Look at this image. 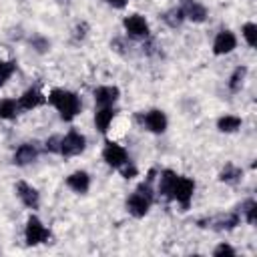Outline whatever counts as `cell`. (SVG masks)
<instances>
[{"label": "cell", "instance_id": "6da1fadb", "mask_svg": "<svg viewBox=\"0 0 257 257\" xmlns=\"http://www.w3.org/2000/svg\"><path fill=\"white\" fill-rule=\"evenodd\" d=\"M46 100L58 110L62 120H72L78 112H80V98L64 88H52L46 96Z\"/></svg>", "mask_w": 257, "mask_h": 257}, {"label": "cell", "instance_id": "7a4b0ae2", "mask_svg": "<svg viewBox=\"0 0 257 257\" xmlns=\"http://www.w3.org/2000/svg\"><path fill=\"white\" fill-rule=\"evenodd\" d=\"M151 203H153V189H151V179H147V183L139 185L135 189V193L126 199V211L133 217L141 219V217H145L149 213Z\"/></svg>", "mask_w": 257, "mask_h": 257}, {"label": "cell", "instance_id": "3957f363", "mask_svg": "<svg viewBox=\"0 0 257 257\" xmlns=\"http://www.w3.org/2000/svg\"><path fill=\"white\" fill-rule=\"evenodd\" d=\"M193 193H195V181H193V179H189V177L177 175V179H175V183H173V189H171L169 199L177 201V203L183 207V211H185V209H189V205H191Z\"/></svg>", "mask_w": 257, "mask_h": 257}, {"label": "cell", "instance_id": "277c9868", "mask_svg": "<svg viewBox=\"0 0 257 257\" xmlns=\"http://www.w3.org/2000/svg\"><path fill=\"white\" fill-rule=\"evenodd\" d=\"M86 149V139L78 131H68L64 137H60V155L64 157H74L80 155Z\"/></svg>", "mask_w": 257, "mask_h": 257}, {"label": "cell", "instance_id": "5b68a950", "mask_svg": "<svg viewBox=\"0 0 257 257\" xmlns=\"http://www.w3.org/2000/svg\"><path fill=\"white\" fill-rule=\"evenodd\" d=\"M50 237V231L42 225V221L34 215L28 217L26 221V229H24V239L28 245H40V243H46Z\"/></svg>", "mask_w": 257, "mask_h": 257}, {"label": "cell", "instance_id": "8992f818", "mask_svg": "<svg viewBox=\"0 0 257 257\" xmlns=\"http://www.w3.org/2000/svg\"><path fill=\"white\" fill-rule=\"evenodd\" d=\"M102 159H104V163H106L108 167L120 169V167L128 161V153H126L124 147H120V145L108 141V143L104 145V149H102Z\"/></svg>", "mask_w": 257, "mask_h": 257}, {"label": "cell", "instance_id": "52a82bcc", "mask_svg": "<svg viewBox=\"0 0 257 257\" xmlns=\"http://www.w3.org/2000/svg\"><path fill=\"white\" fill-rule=\"evenodd\" d=\"M141 122L147 126V131H151L155 135H163L167 131V114L159 108H153V110L145 112L141 116Z\"/></svg>", "mask_w": 257, "mask_h": 257}, {"label": "cell", "instance_id": "ba28073f", "mask_svg": "<svg viewBox=\"0 0 257 257\" xmlns=\"http://www.w3.org/2000/svg\"><path fill=\"white\" fill-rule=\"evenodd\" d=\"M122 26H124L126 34L133 36V38H145V36H149V22H147L145 16H141V14H131V16H126V18L122 20Z\"/></svg>", "mask_w": 257, "mask_h": 257}, {"label": "cell", "instance_id": "9c48e42d", "mask_svg": "<svg viewBox=\"0 0 257 257\" xmlns=\"http://www.w3.org/2000/svg\"><path fill=\"white\" fill-rule=\"evenodd\" d=\"M237 48V36L231 32V30H221L215 40H213V52L217 56H223V54H229Z\"/></svg>", "mask_w": 257, "mask_h": 257}, {"label": "cell", "instance_id": "30bf717a", "mask_svg": "<svg viewBox=\"0 0 257 257\" xmlns=\"http://www.w3.org/2000/svg\"><path fill=\"white\" fill-rule=\"evenodd\" d=\"M38 159V147L36 143H22L14 153V165L26 167Z\"/></svg>", "mask_w": 257, "mask_h": 257}, {"label": "cell", "instance_id": "8fae6325", "mask_svg": "<svg viewBox=\"0 0 257 257\" xmlns=\"http://www.w3.org/2000/svg\"><path fill=\"white\" fill-rule=\"evenodd\" d=\"M16 195H18V199H20L28 209H36V207L40 205V195H38V191H36L32 185L24 183V181L16 183Z\"/></svg>", "mask_w": 257, "mask_h": 257}, {"label": "cell", "instance_id": "7c38bea8", "mask_svg": "<svg viewBox=\"0 0 257 257\" xmlns=\"http://www.w3.org/2000/svg\"><path fill=\"white\" fill-rule=\"evenodd\" d=\"M66 187L78 195H84L90 189V175L86 171H74L66 177Z\"/></svg>", "mask_w": 257, "mask_h": 257}, {"label": "cell", "instance_id": "4fadbf2b", "mask_svg": "<svg viewBox=\"0 0 257 257\" xmlns=\"http://www.w3.org/2000/svg\"><path fill=\"white\" fill-rule=\"evenodd\" d=\"M44 100H46V96H44L38 88H28V90H24V92L20 94L18 106H20L22 110H32V108L40 106Z\"/></svg>", "mask_w": 257, "mask_h": 257}, {"label": "cell", "instance_id": "5bb4252c", "mask_svg": "<svg viewBox=\"0 0 257 257\" xmlns=\"http://www.w3.org/2000/svg\"><path fill=\"white\" fill-rule=\"evenodd\" d=\"M118 94L116 86H98L94 88V102L96 106H112L118 100Z\"/></svg>", "mask_w": 257, "mask_h": 257}, {"label": "cell", "instance_id": "9a60e30c", "mask_svg": "<svg viewBox=\"0 0 257 257\" xmlns=\"http://www.w3.org/2000/svg\"><path fill=\"white\" fill-rule=\"evenodd\" d=\"M114 114H116L114 106H98V110L94 112V126H96V131L104 135L108 131Z\"/></svg>", "mask_w": 257, "mask_h": 257}, {"label": "cell", "instance_id": "2e32d148", "mask_svg": "<svg viewBox=\"0 0 257 257\" xmlns=\"http://www.w3.org/2000/svg\"><path fill=\"white\" fill-rule=\"evenodd\" d=\"M185 12V18L193 20V22H203L207 18V8L203 4H199L197 0H187L185 6H181Z\"/></svg>", "mask_w": 257, "mask_h": 257}, {"label": "cell", "instance_id": "e0dca14e", "mask_svg": "<svg viewBox=\"0 0 257 257\" xmlns=\"http://www.w3.org/2000/svg\"><path fill=\"white\" fill-rule=\"evenodd\" d=\"M241 124H243V120L237 114H225V116H221L217 120V128L221 133H235V131L241 128Z\"/></svg>", "mask_w": 257, "mask_h": 257}, {"label": "cell", "instance_id": "ac0fdd59", "mask_svg": "<svg viewBox=\"0 0 257 257\" xmlns=\"http://www.w3.org/2000/svg\"><path fill=\"white\" fill-rule=\"evenodd\" d=\"M175 179H177V173H175V171H171V169H165V171L161 173V177H159V193H161L163 197H167V199H169Z\"/></svg>", "mask_w": 257, "mask_h": 257}, {"label": "cell", "instance_id": "d6986e66", "mask_svg": "<svg viewBox=\"0 0 257 257\" xmlns=\"http://www.w3.org/2000/svg\"><path fill=\"white\" fill-rule=\"evenodd\" d=\"M18 110H20L18 100H14V98H2L0 100V118L12 120V118H16Z\"/></svg>", "mask_w": 257, "mask_h": 257}, {"label": "cell", "instance_id": "ffe728a7", "mask_svg": "<svg viewBox=\"0 0 257 257\" xmlns=\"http://www.w3.org/2000/svg\"><path fill=\"white\" fill-rule=\"evenodd\" d=\"M241 177H243V171L239 167H235L233 163H227L225 169L219 175V181H223V183H237Z\"/></svg>", "mask_w": 257, "mask_h": 257}, {"label": "cell", "instance_id": "44dd1931", "mask_svg": "<svg viewBox=\"0 0 257 257\" xmlns=\"http://www.w3.org/2000/svg\"><path fill=\"white\" fill-rule=\"evenodd\" d=\"M245 76H247V68H245V66H237V68L233 70L231 78H229V88H231L233 92L239 90L241 84H243V80H245Z\"/></svg>", "mask_w": 257, "mask_h": 257}, {"label": "cell", "instance_id": "7402d4cb", "mask_svg": "<svg viewBox=\"0 0 257 257\" xmlns=\"http://www.w3.org/2000/svg\"><path fill=\"white\" fill-rule=\"evenodd\" d=\"M241 32H243V38H245V42H247L251 48H255V44H257V24H253V22H247V24H243Z\"/></svg>", "mask_w": 257, "mask_h": 257}, {"label": "cell", "instance_id": "603a6c76", "mask_svg": "<svg viewBox=\"0 0 257 257\" xmlns=\"http://www.w3.org/2000/svg\"><path fill=\"white\" fill-rule=\"evenodd\" d=\"M241 213L245 215V221H247L249 225H253L255 219H257V203H255L253 199H247V201L243 203V207H241Z\"/></svg>", "mask_w": 257, "mask_h": 257}, {"label": "cell", "instance_id": "cb8c5ba5", "mask_svg": "<svg viewBox=\"0 0 257 257\" xmlns=\"http://www.w3.org/2000/svg\"><path fill=\"white\" fill-rule=\"evenodd\" d=\"M163 20L169 24V26H179L183 20H185V12H183V8H173V10H169L165 16H163Z\"/></svg>", "mask_w": 257, "mask_h": 257}, {"label": "cell", "instance_id": "d4e9b609", "mask_svg": "<svg viewBox=\"0 0 257 257\" xmlns=\"http://www.w3.org/2000/svg\"><path fill=\"white\" fill-rule=\"evenodd\" d=\"M14 70H16V62H12V60H0V86L6 84V80L14 74Z\"/></svg>", "mask_w": 257, "mask_h": 257}, {"label": "cell", "instance_id": "484cf974", "mask_svg": "<svg viewBox=\"0 0 257 257\" xmlns=\"http://www.w3.org/2000/svg\"><path fill=\"white\" fill-rule=\"evenodd\" d=\"M118 171H120V175H122L124 179H133V177H137V173H139V171H137V167L131 163V159H128V161H126Z\"/></svg>", "mask_w": 257, "mask_h": 257}, {"label": "cell", "instance_id": "4316f807", "mask_svg": "<svg viewBox=\"0 0 257 257\" xmlns=\"http://www.w3.org/2000/svg\"><path fill=\"white\" fill-rule=\"evenodd\" d=\"M213 255H215V257H225V255L233 257V255H235V249H233L231 245H227V243H221V245H217V247H215Z\"/></svg>", "mask_w": 257, "mask_h": 257}, {"label": "cell", "instance_id": "83f0119b", "mask_svg": "<svg viewBox=\"0 0 257 257\" xmlns=\"http://www.w3.org/2000/svg\"><path fill=\"white\" fill-rule=\"evenodd\" d=\"M44 147H46V151H50V153H58V151H60V137H50V139H46Z\"/></svg>", "mask_w": 257, "mask_h": 257}, {"label": "cell", "instance_id": "f1b7e54d", "mask_svg": "<svg viewBox=\"0 0 257 257\" xmlns=\"http://www.w3.org/2000/svg\"><path fill=\"white\" fill-rule=\"evenodd\" d=\"M32 44H34V48H36L38 52H46V50L50 48V42H48L46 38H34Z\"/></svg>", "mask_w": 257, "mask_h": 257}, {"label": "cell", "instance_id": "f546056e", "mask_svg": "<svg viewBox=\"0 0 257 257\" xmlns=\"http://www.w3.org/2000/svg\"><path fill=\"white\" fill-rule=\"evenodd\" d=\"M106 2H108V4L112 6V8H124L128 0H106Z\"/></svg>", "mask_w": 257, "mask_h": 257}]
</instances>
